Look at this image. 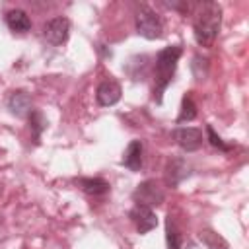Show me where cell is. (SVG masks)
Instances as JSON below:
<instances>
[{
	"label": "cell",
	"mask_w": 249,
	"mask_h": 249,
	"mask_svg": "<svg viewBox=\"0 0 249 249\" xmlns=\"http://www.w3.org/2000/svg\"><path fill=\"white\" fill-rule=\"evenodd\" d=\"M175 142L185 150V152H195L202 146V130L195 126H181L173 130Z\"/></svg>",
	"instance_id": "cell-8"
},
{
	"label": "cell",
	"mask_w": 249,
	"mask_h": 249,
	"mask_svg": "<svg viewBox=\"0 0 249 249\" xmlns=\"http://www.w3.org/2000/svg\"><path fill=\"white\" fill-rule=\"evenodd\" d=\"M165 243H167V249H181V233L175 230L171 216L165 222Z\"/></svg>",
	"instance_id": "cell-17"
},
{
	"label": "cell",
	"mask_w": 249,
	"mask_h": 249,
	"mask_svg": "<svg viewBox=\"0 0 249 249\" xmlns=\"http://www.w3.org/2000/svg\"><path fill=\"white\" fill-rule=\"evenodd\" d=\"M196 117V103L193 101V95L191 91L183 97L181 101V109H179V117H177V123H185V121H193Z\"/></svg>",
	"instance_id": "cell-15"
},
{
	"label": "cell",
	"mask_w": 249,
	"mask_h": 249,
	"mask_svg": "<svg viewBox=\"0 0 249 249\" xmlns=\"http://www.w3.org/2000/svg\"><path fill=\"white\" fill-rule=\"evenodd\" d=\"M121 84L117 80H103L95 89V99L101 107H111L121 99Z\"/></svg>",
	"instance_id": "cell-9"
},
{
	"label": "cell",
	"mask_w": 249,
	"mask_h": 249,
	"mask_svg": "<svg viewBox=\"0 0 249 249\" xmlns=\"http://www.w3.org/2000/svg\"><path fill=\"white\" fill-rule=\"evenodd\" d=\"M121 163L124 167H128L130 171H140V167H142V142L140 140H132L126 146Z\"/></svg>",
	"instance_id": "cell-11"
},
{
	"label": "cell",
	"mask_w": 249,
	"mask_h": 249,
	"mask_svg": "<svg viewBox=\"0 0 249 249\" xmlns=\"http://www.w3.org/2000/svg\"><path fill=\"white\" fill-rule=\"evenodd\" d=\"M191 175V171H189V163L185 161V160H181V158H175V160H171L169 163H167V167H165V181H167V185H171V187H177L183 179H187Z\"/></svg>",
	"instance_id": "cell-10"
},
{
	"label": "cell",
	"mask_w": 249,
	"mask_h": 249,
	"mask_svg": "<svg viewBox=\"0 0 249 249\" xmlns=\"http://www.w3.org/2000/svg\"><path fill=\"white\" fill-rule=\"evenodd\" d=\"M200 241L208 247V249H228V243L222 235H218L216 231H210V230H204L200 231Z\"/></svg>",
	"instance_id": "cell-16"
},
{
	"label": "cell",
	"mask_w": 249,
	"mask_h": 249,
	"mask_svg": "<svg viewBox=\"0 0 249 249\" xmlns=\"http://www.w3.org/2000/svg\"><path fill=\"white\" fill-rule=\"evenodd\" d=\"M163 198H165V191H163V187L160 185V181H156V179H146V181H142V183L134 189V193H132V200H134L136 204H142V206H148V208L160 206V204L163 202Z\"/></svg>",
	"instance_id": "cell-4"
},
{
	"label": "cell",
	"mask_w": 249,
	"mask_h": 249,
	"mask_svg": "<svg viewBox=\"0 0 249 249\" xmlns=\"http://www.w3.org/2000/svg\"><path fill=\"white\" fill-rule=\"evenodd\" d=\"M206 134H208V142L214 146V148H218V150H222V152H228V150H231V146L230 144H226L216 132H214V128L210 126V124H206Z\"/></svg>",
	"instance_id": "cell-19"
},
{
	"label": "cell",
	"mask_w": 249,
	"mask_h": 249,
	"mask_svg": "<svg viewBox=\"0 0 249 249\" xmlns=\"http://www.w3.org/2000/svg\"><path fill=\"white\" fill-rule=\"evenodd\" d=\"M70 35V19L64 18V16H58V18H53L49 19L45 25H43V37L47 43L58 47L62 43H66Z\"/></svg>",
	"instance_id": "cell-5"
},
{
	"label": "cell",
	"mask_w": 249,
	"mask_h": 249,
	"mask_svg": "<svg viewBox=\"0 0 249 249\" xmlns=\"http://www.w3.org/2000/svg\"><path fill=\"white\" fill-rule=\"evenodd\" d=\"M191 68H193V74H195L196 80L206 78V74H208V58H202L200 54H195Z\"/></svg>",
	"instance_id": "cell-18"
},
{
	"label": "cell",
	"mask_w": 249,
	"mask_h": 249,
	"mask_svg": "<svg viewBox=\"0 0 249 249\" xmlns=\"http://www.w3.org/2000/svg\"><path fill=\"white\" fill-rule=\"evenodd\" d=\"M220 25H222V6L218 2L200 4L195 14V21H193L195 41L200 47L210 49L220 33Z\"/></svg>",
	"instance_id": "cell-1"
},
{
	"label": "cell",
	"mask_w": 249,
	"mask_h": 249,
	"mask_svg": "<svg viewBox=\"0 0 249 249\" xmlns=\"http://www.w3.org/2000/svg\"><path fill=\"white\" fill-rule=\"evenodd\" d=\"M6 107H8V111H10L14 117H18V119H27L29 113L33 111V107H31V95H29L27 91H23V89H16V91H12V93L8 95Z\"/></svg>",
	"instance_id": "cell-7"
},
{
	"label": "cell",
	"mask_w": 249,
	"mask_h": 249,
	"mask_svg": "<svg viewBox=\"0 0 249 249\" xmlns=\"http://www.w3.org/2000/svg\"><path fill=\"white\" fill-rule=\"evenodd\" d=\"M181 54H183L181 45H171L158 53L156 66H154V101L156 103H161L163 91L167 89V86L171 84L175 76V68H177Z\"/></svg>",
	"instance_id": "cell-2"
},
{
	"label": "cell",
	"mask_w": 249,
	"mask_h": 249,
	"mask_svg": "<svg viewBox=\"0 0 249 249\" xmlns=\"http://www.w3.org/2000/svg\"><path fill=\"white\" fill-rule=\"evenodd\" d=\"M128 218L134 224L136 231L142 233V235L148 233V231H152L158 226V218H156L154 210L148 208V206H142V204H134L130 208V212H128Z\"/></svg>",
	"instance_id": "cell-6"
},
{
	"label": "cell",
	"mask_w": 249,
	"mask_h": 249,
	"mask_svg": "<svg viewBox=\"0 0 249 249\" xmlns=\"http://www.w3.org/2000/svg\"><path fill=\"white\" fill-rule=\"evenodd\" d=\"M80 185V189L88 195H93V196H101L105 193H109V183L101 177H82L76 181Z\"/></svg>",
	"instance_id": "cell-13"
},
{
	"label": "cell",
	"mask_w": 249,
	"mask_h": 249,
	"mask_svg": "<svg viewBox=\"0 0 249 249\" xmlns=\"http://www.w3.org/2000/svg\"><path fill=\"white\" fill-rule=\"evenodd\" d=\"M134 25H136V33L144 39L154 41L163 37V21L148 6H140V10L134 16Z\"/></svg>",
	"instance_id": "cell-3"
},
{
	"label": "cell",
	"mask_w": 249,
	"mask_h": 249,
	"mask_svg": "<svg viewBox=\"0 0 249 249\" xmlns=\"http://www.w3.org/2000/svg\"><path fill=\"white\" fill-rule=\"evenodd\" d=\"M6 25L14 31V33H25L31 29V19L23 10H10L6 14Z\"/></svg>",
	"instance_id": "cell-12"
},
{
	"label": "cell",
	"mask_w": 249,
	"mask_h": 249,
	"mask_svg": "<svg viewBox=\"0 0 249 249\" xmlns=\"http://www.w3.org/2000/svg\"><path fill=\"white\" fill-rule=\"evenodd\" d=\"M27 121H29V128H31V132H33V140L39 142L41 132L47 128V119H45V115H43L41 111H35V109H33V111L29 113Z\"/></svg>",
	"instance_id": "cell-14"
}]
</instances>
